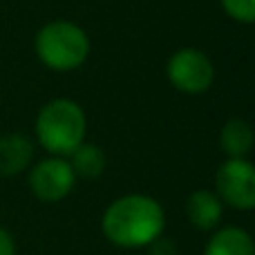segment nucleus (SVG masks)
I'll use <instances>...</instances> for the list:
<instances>
[{
    "label": "nucleus",
    "mask_w": 255,
    "mask_h": 255,
    "mask_svg": "<svg viewBox=\"0 0 255 255\" xmlns=\"http://www.w3.org/2000/svg\"><path fill=\"white\" fill-rule=\"evenodd\" d=\"M220 143L231 159H244L253 148V130L244 119H231L222 128Z\"/></svg>",
    "instance_id": "9d476101"
},
{
    "label": "nucleus",
    "mask_w": 255,
    "mask_h": 255,
    "mask_svg": "<svg viewBox=\"0 0 255 255\" xmlns=\"http://www.w3.org/2000/svg\"><path fill=\"white\" fill-rule=\"evenodd\" d=\"M222 4H224L226 13L238 22L251 25L255 20V0H222Z\"/></svg>",
    "instance_id": "f8f14e48"
},
{
    "label": "nucleus",
    "mask_w": 255,
    "mask_h": 255,
    "mask_svg": "<svg viewBox=\"0 0 255 255\" xmlns=\"http://www.w3.org/2000/svg\"><path fill=\"white\" fill-rule=\"evenodd\" d=\"M74 179L76 175L72 172L70 163L61 157H52L34 166L29 186L40 202H61L74 188Z\"/></svg>",
    "instance_id": "423d86ee"
},
{
    "label": "nucleus",
    "mask_w": 255,
    "mask_h": 255,
    "mask_svg": "<svg viewBox=\"0 0 255 255\" xmlns=\"http://www.w3.org/2000/svg\"><path fill=\"white\" fill-rule=\"evenodd\" d=\"M204 255H255V244L244 229L226 226L208 240Z\"/></svg>",
    "instance_id": "1a4fd4ad"
},
{
    "label": "nucleus",
    "mask_w": 255,
    "mask_h": 255,
    "mask_svg": "<svg viewBox=\"0 0 255 255\" xmlns=\"http://www.w3.org/2000/svg\"><path fill=\"white\" fill-rule=\"evenodd\" d=\"M150 255H177V247L172 240L157 238L152 244H150Z\"/></svg>",
    "instance_id": "ddd939ff"
},
{
    "label": "nucleus",
    "mask_w": 255,
    "mask_h": 255,
    "mask_svg": "<svg viewBox=\"0 0 255 255\" xmlns=\"http://www.w3.org/2000/svg\"><path fill=\"white\" fill-rule=\"evenodd\" d=\"M36 136L52 154H72L85 136V115L70 99L49 101L36 119Z\"/></svg>",
    "instance_id": "f03ea898"
},
{
    "label": "nucleus",
    "mask_w": 255,
    "mask_h": 255,
    "mask_svg": "<svg viewBox=\"0 0 255 255\" xmlns=\"http://www.w3.org/2000/svg\"><path fill=\"white\" fill-rule=\"evenodd\" d=\"M217 197L222 204L251 211L255 206V170L247 159H229L220 166L215 177Z\"/></svg>",
    "instance_id": "39448f33"
},
{
    "label": "nucleus",
    "mask_w": 255,
    "mask_h": 255,
    "mask_svg": "<svg viewBox=\"0 0 255 255\" xmlns=\"http://www.w3.org/2000/svg\"><path fill=\"white\" fill-rule=\"evenodd\" d=\"M168 79L179 92L202 94L211 88L215 70H213L211 58L204 52L184 47L172 54V58L168 61Z\"/></svg>",
    "instance_id": "20e7f679"
},
{
    "label": "nucleus",
    "mask_w": 255,
    "mask_h": 255,
    "mask_svg": "<svg viewBox=\"0 0 255 255\" xmlns=\"http://www.w3.org/2000/svg\"><path fill=\"white\" fill-rule=\"evenodd\" d=\"M222 199L211 190H195L186 202V215L190 224L199 231H211L222 220Z\"/></svg>",
    "instance_id": "6e6552de"
},
{
    "label": "nucleus",
    "mask_w": 255,
    "mask_h": 255,
    "mask_svg": "<svg viewBox=\"0 0 255 255\" xmlns=\"http://www.w3.org/2000/svg\"><path fill=\"white\" fill-rule=\"evenodd\" d=\"M166 215L157 199L148 195H126L108 206L101 229L121 249H143L161 238Z\"/></svg>",
    "instance_id": "f257e3e1"
},
{
    "label": "nucleus",
    "mask_w": 255,
    "mask_h": 255,
    "mask_svg": "<svg viewBox=\"0 0 255 255\" xmlns=\"http://www.w3.org/2000/svg\"><path fill=\"white\" fill-rule=\"evenodd\" d=\"M70 157H72V161H67V163H70L72 172L83 177V179H97L106 170V152L99 145L81 143Z\"/></svg>",
    "instance_id": "9b49d317"
},
{
    "label": "nucleus",
    "mask_w": 255,
    "mask_h": 255,
    "mask_svg": "<svg viewBox=\"0 0 255 255\" xmlns=\"http://www.w3.org/2000/svg\"><path fill=\"white\" fill-rule=\"evenodd\" d=\"M0 255H16V242L4 229H0Z\"/></svg>",
    "instance_id": "4468645a"
},
{
    "label": "nucleus",
    "mask_w": 255,
    "mask_h": 255,
    "mask_svg": "<svg viewBox=\"0 0 255 255\" xmlns=\"http://www.w3.org/2000/svg\"><path fill=\"white\" fill-rule=\"evenodd\" d=\"M36 54L47 67L67 72L79 67L90 54V40L74 22L56 20L45 25L36 36Z\"/></svg>",
    "instance_id": "7ed1b4c3"
},
{
    "label": "nucleus",
    "mask_w": 255,
    "mask_h": 255,
    "mask_svg": "<svg viewBox=\"0 0 255 255\" xmlns=\"http://www.w3.org/2000/svg\"><path fill=\"white\" fill-rule=\"evenodd\" d=\"M34 157V143L25 134L0 136V177H13L29 166Z\"/></svg>",
    "instance_id": "0eeeda50"
}]
</instances>
